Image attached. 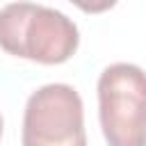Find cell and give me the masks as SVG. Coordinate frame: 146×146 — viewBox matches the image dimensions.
I'll return each mask as SVG.
<instances>
[{"label": "cell", "mask_w": 146, "mask_h": 146, "mask_svg": "<svg viewBox=\"0 0 146 146\" xmlns=\"http://www.w3.org/2000/svg\"><path fill=\"white\" fill-rule=\"evenodd\" d=\"M78 43V25L59 9L36 2H9L0 9V46L16 57L62 64Z\"/></svg>", "instance_id": "6da1fadb"}, {"label": "cell", "mask_w": 146, "mask_h": 146, "mask_svg": "<svg viewBox=\"0 0 146 146\" xmlns=\"http://www.w3.org/2000/svg\"><path fill=\"white\" fill-rule=\"evenodd\" d=\"M98 116L110 146H146V73L128 62L98 78Z\"/></svg>", "instance_id": "7a4b0ae2"}, {"label": "cell", "mask_w": 146, "mask_h": 146, "mask_svg": "<svg viewBox=\"0 0 146 146\" xmlns=\"http://www.w3.org/2000/svg\"><path fill=\"white\" fill-rule=\"evenodd\" d=\"M23 146H87L82 98L71 84L52 82L30 94Z\"/></svg>", "instance_id": "3957f363"}, {"label": "cell", "mask_w": 146, "mask_h": 146, "mask_svg": "<svg viewBox=\"0 0 146 146\" xmlns=\"http://www.w3.org/2000/svg\"><path fill=\"white\" fill-rule=\"evenodd\" d=\"M0 137H2V116H0Z\"/></svg>", "instance_id": "277c9868"}]
</instances>
